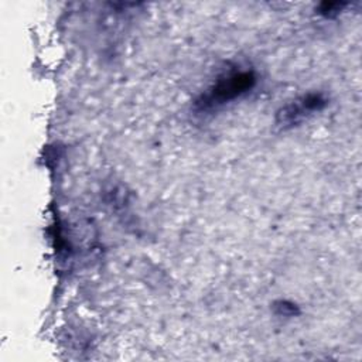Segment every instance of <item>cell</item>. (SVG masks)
Instances as JSON below:
<instances>
[{"label": "cell", "mask_w": 362, "mask_h": 362, "mask_svg": "<svg viewBox=\"0 0 362 362\" xmlns=\"http://www.w3.org/2000/svg\"><path fill=\"white\" fill-rule=\"evenodd\" d=\"M256 74L252 69L230 71L221 75L205 92L195 100V109L198 112H209L218 109L245 93L256 85Z\"/></svg>", "instance_id": "cell-1"}, {"label": "cell", "mask_w": 362, "mask_h": 362, "mask_svg": "<svg viewBox=\"0 0 362 362\" xmlns=\"http://www.w3.org/2000/svg\"><path fill=\"white\" fill-rule=\"evenodd\" d=\"M328 105V99L321 92H310L296 98L294 100L286 103L276 116V123L283 127H294L304 122L311 115L322 110Z\"/></svg>", "instance_id": "cell-2"}, {"label": "cell", "mask_w": 362, "mask_h": 362, "mask_svg": "<svg viewBox=\"0 0 362 362\" xmlns=\"http://www.w3.org/2000/svg\"><path fill=\"white\" fill-rule=\"evenodd\" d=\"M273 308H274V313L277 315H283V317H294V315H298L300 314V310L298 307L291 303V301H287V300H279L273 304Z\"/></svg>", "instance_id": "cell-3"}, {"label": "cell", "mask_w": 362, "mask_h": 362, "mask_svg": "<svg viewBox=\"0 0 362 362\" xmlns=\"http://www.w3.org/2000/svg\"><path fill=\"white\" fill-rule=\"evenodd\" d=\"M348 3H339V1H324L318 6V13L324 17H332L337 16L344 7H346Z\"/></svg>", "instance_id": "cell-4"}]
</instances>
